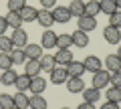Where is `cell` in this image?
I'll list each match as a JSON object with an SVG mask.
<instances>
[{
    "label": "cell",
    "instance_id": "cell-1",
    "mask_svg": "<svg viewBox=\"0 0 121 109\" xmlns=\"http://www.w3.org/2000/svg\"><path fill=\"white\" fill-rule=\"evenodd\" d=\"M109 85H111V73L109 71L99 69L97 73H93V87L95 89L101 91V87H109Z\"/></svg>",
    "mask_w": 121,
    "mask_h": 109
},
{
    "label": "cell",
    "instance_id": "cell-2",
    "mask_svg": "<svg viewBox=\"0 0 121 109\" xmlns=\"http://www.w3.org/2000/svg\"><path fill=\"white\" fill-rule=\"evenodd\" d=\"M51 12H52V18H55V24H56V22H59V24H67V22L73 18V16H71L69 6H55Z\"/></svg>",
    "mask_w": 121,
    "mask_h": 109
},
{
    "label": "cell",
    "instance_id": "cell-3",
    "mask_svg": "<svg viewBox=\"0 0 121 109\" xmlns=\"http://www.w3.org/2000/svg\"><path fill=\"white\" fill-rule=\"evenodd\" d=\"M10 40H12L14 48H24L26 44H28V35H26L24 28H16V31L12 32V36H10Z\"/></svg>",
    "mask_w": 121,
    "mask_h": 109
},
{
    "label": "cell",
    "instance_id": "cell-4",
    "mask_svg": "<svg viewBox=\"0 0 121 109\" xmlns=\"http://www.w3.org/2000/svg\"><path fill=\"white\" fill-rule=\"evenodd\" d=\"M67 79H69V73H67L65 67L56 65L55 69L51 71V83H55V85H63V83H67Z\"/></svg>",
    "mask_w": 121,
    "mask_h": 109
},
{
    "label": "cell",
    "instance_id": "cell-5",
    "mask_svg": "<svg viewBox=\"0 0 121 109\" xmlns=\"http://www.w3.org/2000/svg\"><path fill=\"white\" fill-rule=\"evenodd\" d=\"M56 32H52L51 28H47V31L43 32V36H40V47L43 48H47V51H51V48H55L56 47Z\"/></svg>",
    "mask_w": 121,
    "mask_h": 109
},
{
    "label": "cell",
    "instance_id": "cell-6",
    "mask_svg": "<svg viewBox=\"0 0 121 109\" xmlns=\"http://www.w3.org/2000/svg\"><path fill=\"white\" fill-rule=\"evenodd\" d=\"M103 39L109 44H119L121 43V31L119 28H113V26H105L103 28Z\"/></svg>",
    "mask_w": 121,
    "mask_h": 109
},
{
    "label": "cell",
    "instance_id": "cell-7",
    "mask_svg": "<svg viewBox=\"0 0 121 109\" xmlns=\"http://www.w3.org/2000/svg\"><path fill=\"white\" fill-rule=\"evenodd\" d=\"M77 24H79V31L91 32V31H95V28H97V18L83 14V16H79V22H77Z\"/></svg>",
    "mask_w": 121,
    "mask_h": 109
},
{
    "label": "cell",
    "instance_id": "cell-8",
    "mask_svg": "<svg viewBox=\"0 0 121 109\" xmlns=\"http://www.w3.org/2000/svg\"><path fill=\"white\" fill-rule=\"evenodd\" d=\"M36 22H39L40 26H44V28H51L52 24H55V18H52V12L47 8H40L39 14H36Z\"/></svg>",
    "mask_w": 121,
    "mask_h": 109
},
{
    "label": "cell",
    "instance_id": "cell-9",
    "mask_svg": "<svg viewBox=\"0 0 121 109\" xmlns=\"http://www.w3.org/2000/svg\"><path fill=\"white\" fill-rule=\"evenodd\" d=\"M55 61H56V65H60V67H67L71 61H75L71 48H59V52L55 55Z\"/></svg>",
    "mask_w": 121,
    "mask_h": 109
},
{
    "label": "cell",
    "instance_id": "cell-10",
    "mask_svg": "<svg viewBox=\"0 0 121 109\" xmlns=\"http://www.w3.org/2000/svg\"><path fill=\"white\" fill-rule=\"evenodd\" d=\"M47 89V81H44L43 77H32L30 79V87H28V91H32V95H43V91Z\"/></svg>",
    "mask_w": 121,
    "mask_h": 109
},
{
    "label": "cell",
    "instance_id": "cell-11",
    "mask_svg": "<svg viewBox=\"0 0 121 109\" xmlns=\"http://www.w3.org/2000/svg\"><path fill=\"white\" fill-rule=\"evenodd\" d=\"M65 69H67V73H69V77H83V73H87L85 65L79 63V61H71Z\"/></svg>",
    "mask_w": 121,
    "mask_h": 109
},
{
    "label": "cell",
    "instance_id": "cell-12",
    "mask_svg": "<svg viewBox=\"0 0 121 109\" xmlns=\"http://www.w3.org/2000/svg\"><path fill=\"white\" fill-rule=\"evenodd\" d=\"M83 65H85V69L89 71V73H97V71L101 69V65H103V63H101V59L97 57V55H89V57L83 61Z\"/></svg>",
    "mask_w": 121,
    "mask_h": 109
},
{
    "label": "cell",
    "instance_id": "cell-13",
    "mask_svg": "<svg viewBox=\"0 0 121 109\" xmlns=\"http://www.w3.org/2000/svg\"><path fill=\"white\" fill-rule=\"evenodd\" d=\"M67 89H69V93H83L85 83H83L81 77H69L67 79Z\"/></svg>",
    "mask_w": 121,
    "mask_h": 109
},
{
    "label": "cell",
    "instance_id": "cell-14",
    "mask_svg": "<svg viewBox=\"0 0 121 109\" xmlns=\"http://www.w3.org/2000/svg\"><path fill=\"white\" fill-rule=\"evenodd\" d=\"M40 71H43V69H40V63L36 61V59H28V61L24 63V73L28 75L30 79H32V77H36V75H39Z\"/></svg>",
    "mask_w": 121,
    "mask_h": 109
},
{
    "label": "cell",
    "instance_id": "cell-15",
    "mask_svg": "<svg viewBox=\"0 0 121 109\" xmlns=\"http://www.w3.org/2000/svg\"><path fill=\"white\" fill-rule=\"evenodd\" d=\"M105 67H107V71H111V73L121 71V57H119V55H107V59H105Z\"/></svg>",
    "mask_w": 121,
    "mask_h": 109
},
{
    "label": "cell",
    "instance_id": "cell-16",
    "mask_svg": "<svg viewBox=\"0 0 121 109\" xmlns=\"http://www.w3.org/2000/svg\"><path fill=\"white\" fill-rule=\"evenodd\" d=\"M83 99L87 101V103H97V101L101 99V91L95 87H85L83 89Z\"/></svg>",
    "mask_w": 121,
    "mask_h": 109
},
{
    "label": "cell",
    "instance_id": "cell-17",
    "mask_svg": "<svg viewBox=\"0 0 121 109\" xmlns=\"http://www.w3.org/2000/svg\"><path fill=\"white\" fill-rule=\"evenodd\" d=\"M24 55H26V59H36L39 61L40 57H43V47L40 44H26L24 47Z\"/></svg>",
    "mask_w": 121,
    "mask_h": 109
},
{
    "label": "cell",
    "instance_id": "cell-18",
    "mask_svg": "<svg viewBox=\"0 0 121 109\" xmlns=\"http://www.w3.org/2000/svg\"><path fill=\"white\" fill-rule=\"evenodd\" d=\"M71 36H73V44H75V47H79V48H85L87 44H89V36H87V32L79 31V28Z\"/></svg>",
    "mask_w": 121,
    "mask_h": 109
},
{
    "label": "cell",
    "instance_id": "cell-19",
    "mask_svg": "<svg viewBox=\"0 0 121 109\" xmlns=\"http://www.w3.org/2000/svg\"><path fill=\"white\" fill-rule=\"evenodd\" d=\"M14 107H18V109H28V107H30V97L26 95L24 91H18L16 95H14Z\"/></svg>",
    "mask_w": 121,
    "mask_h": 109
},
{
    "label": "cell",
    "instance_id": "cell-20",
    "mask_svg": "<svg viewBox=\"0 0 121 109\" xmlns=\"http://www.w3.org/2000/svg\"><path fill=\"white\" fill-rule=\"evenodd\" d=\"M18 14H20L22 22H32V20H36V14H39V10H36L35 6H24V8H22Z\"/></svg>",
    "mask_w": 121,
    "mask_h": 109
},
{
    "label": "cell",
    "instance_id": "cell-21",
    "mask_svg": "<svg viewBox=\"0 0 121 109\" xmlns=\"http://www.w3.org/2000/svg\"><path fill=\"white\" fill-rule=\"evenodd\" d=\"M39 63H40V69H43V71H48V73H51V71L56 67L55 55H43V57L39 59Z\"/></svg>",
    "mask_w": 121,
    "mask_h": 109
},
{
    "label": "cell",
    "instance_id": "cell-22",
    "mask_svg": "<svg viewBox=\"0 0 121 109\" xmlns=\"http://www.w3.org/2000/svg\"><path fill=\"white\" fill-rule=\"evenodd\" d=\"M69 10H71V16H83L85 14V2L83 0H71L69 4Z\"/></svg>",
    "mask_w": 121,
    "mask_h": 109
},
{
    "label": "cell",
    "instance_id": "cell-23",
    "mask_svg": "<svg viewBox=\"0 0 121 109\" xmlns=\"http://www.w3.org/2000/svg\"><path fill=\"white\" fill-rule=\"evenodd\" d=\"M6 22H8V26H12L14 31H16V28H22V18H20L18 12L8 10V14H6Z\"/></svg>",
    "mask_w": 121,
    "mask_h": 109
},
{
    "label": "cell",
    "instance_id": "cell-24",
    "mask_svg": "<svg viewBox=\"0 0 121 109\" xmlns=\"http://www.w3.org/2000/svg\"><path fill=\"white\" fill-rule=\"evenodd\" d=\"M99 12H101L99 0H89V2H85V14H87V16L97 18V14H99Z\"/></svg>",
    "mask_w": 121,
    "mask_h": 109
},
{
    "label": "cell",
    "instance_id": "cell-25",
    "mask_svg": "<svg viewBox=\"0 0 121 109\" xmlns=\"http://www.w3.org/2000/svg\"><path fill=\"white\" fill-rule=\"evenodd\" d=\"M16 71H12V69H8V71H2V75H0V83L2 85H14L16 83Z\"/></svg>",
    "mask_w": 121,
    "mask_h": 109
},
{
    "label": "cell",
    "instance_id": "cell-26",
    "mask_svg": "<svg viewBox=\"0 0 121 109\" xmlns=\"http://www.w3.org/2000/svg\"><path fill=\"white\" fill-rule=\"evenodd\" d=\"M99 8H101V12H105L107 16H111L117 10V6H115V0H99Z\"/></svg>",
    "mask_w": 121,
    "mask_h": 109
},
{
    "label": "cell",
    "instance_id": "cell-27",
    "mask_svg": "<svg viewBox=\"0 0 121 109\" xmlns=\"http://www.w3.org/2000/svg\"><path fill=\"white\" fill-rule=\"evenodd\" d=\"M10 57H12V63H14V65H22V63L28 61L26 55H24V48H12V51H10Z\"/></svg>",
    "mask_w": 121,
    "mask_h": 109
},
{
    "label": "cell",
    "instance_id": "cell-28",
    "mask_svg": "<svg viewBox=\"0 0 121 109\" xmlns=\"http://www.w3.org/2000/svg\"><path fill=\"white\" fill-rule=\"evenodd\" d=\"M30 109H48V103L43 95H32L30 99Z\"/></svg>",
    "mask_w": 121,
    "mask_h": 109
},
{
    "label": "cell",
    "instance_id": "cell-29",
    "mask_svg": "<svg viewBox=\"0 0 121 109\" xmlns=\"http://www.w3.org/2000/svg\"><path fill=\"white\" fill-rule=\"evenodd\" d=\"M107 101L121 103V87H107Z\"/></svg>",
    "mask_w": 121,
    "mask_h": 109
},
{
    "label": "cell",
    "instance_id": "cell-30",
    "mask_svg": "<svg viewBox=\"0 0 121 109\" xmlns=\"http://www.w3.org/2000/svg\"><path fill=\"white\" fill-rule=\"evenodd\" d=\"M14 85H16L18 91H28V87H30V77H28L26 73H24V75H18Z\"/></svg>",
    "mask_w": 121,
    "mask_h": 109
},
{
    "label": "cell",
    "instance_id": "cell-31",
    "mask_svg": "<svg viewBox=\"0 0 121 109\" xmlns=\"http://www.w3.org/2000/svg\"><path fill=\"white\" fill-rule=\"evenodd\" d=\"M56 47L59 48H71L73 47V36L71 35H59L56 36Z\"/></svg>",
    "mask_w": 121,
    "mask_h": 109
},
{
    "label": "cell",
    "instance_id": "cell-32",
    "mask_svg": "<svg viewBox=\"0 0 121 109\" xmlns=\"http://www.w3.org/2000/svg\"><path fill=\"white\" fill-rule=\"evenodd\" d=\"M14 107V95L2 93L0 95V109H12Z\"/></svg>",
    "mask_w": 121,
    "mask_h": 109
},
{
    "label": "cell",
    "instance_id": "cell-33",
    "mask_svg": "<svg viewBox=\"0 0 121 109\" xmlns=\"http://www.w3.org/2000/svg\"><path fill=\"white\" fill-rule=\"evenodd\" d=\"M12 57H10V52H0V69L2 71H8L12 69Z\"/></svg>",
    "mask_w": 121,
    "mask_h": 109
},
{
    "label": "cell",
    "instance_id": "cell-34",
    "mask_svg": "<svg viewBox=\"0 0 121 109\" xmlns=\"http://www.w3.org/2000/svg\"><path fill=\"white\" fill-rule=\"evenodd\" d=\"M12 48H14V44H12V40H10V36L0 35V52H10Z\"/></svg>",
    "mask_w": 121,
    "mask_h": 109
},
{
    "label": "cell",
    "instance_id": "cell-35",
    "mask_svg": "<svg viewBox=\"0 0 121 109\" xmlns=\"http://www.w3.org/2000/svg\"><path fill=\"white\" fill-rule=\"evenodd\" d=\"M6 6H8V10H12V12H20L26 6V0H8Z\"/></svg>",
    "mask_w": 121,
    "mask_h": 109
},
{
    "label": "cell",
    "instance_id": "cell-36",
    "mask_svg": "<svg viewBox=\"0 0 121 109\" xmlns=\"http://www.w3.org/2000/svg\"><path fill=\"white\" fill-rule=\"evenodd\" d=\"M109 26H113V28H121V10H115V12L109 16Z\"/></svg>",
    "mask_w": 121,
    "mask_h": 109
},
{
    "label": "cell",
    "instance_id": "cell-37",
    "mask_svg": "<svg viewBox=\"0 0 121 109\" xmlns=\"http://www.w3.org/2000/svg\"><path fill=\"white\" fill-rule=\"evenodd\" d=\"M111 83H113V87H121V71L111 75Z\"/></svg>",
    "mask_w": 121,
    "mask_h": 109
},
{
    "label": "cell",
    "instance_id": "cell-38",
    "mask_svg": "<svg viewBox=\"0 0 121 109\" xmlns=\"http://www.w3.org/2000/svg\"><path fill=\"white\" fill-rule=\"evenodd\" d=\"M40 6L47 8V10H52L56 6V0H40Z\"/></svg>",
    "mask_w": 121,
    "mask_h": 109
},
{
    "label": "cell",
    "instance_id": "cell-39",
    "mask_svg": "<svg viewBox=\"0 0 121 109\" xmlns=\"http://www.w3.org/2000/svg\"><path fill=\"white\" fill-rule=\"evenodd\" d=\"M6 28H8V22H6V16H0V35H4Z\"/></svg>",
    "mask_w": 121,
    "mask_h": 109
},
{
    "label": "cell",
    "instance_id": "cell-40",
    "mask_svg": "<svg viewBox=\"0 0 121 109\" xmlns=\"http://www.w3.org/2000/svg\"><path fill=\"white\" fill-rule=\"evenodd\" d=\"M101 109H119V103H111V101H107V103L101 105Z\"/></svg>",
    "mask_w": 121,
    "mask_h": 109
},
{
    "label": "cell",
    "instance_id": "cell-41",
    "mask_svg": "<svg viewBox=\"0 0 121 109\" xmlns=\"http://www.w3.org/2000/svg\"><path fill=\"white\" fill-rule=\"evenodd\" d=\"M77 109H95V103H87V101H85V103H81Z\"/></svg>",
    "mask_w": 121,
    "mask_h": 109
},
{
    "label": "cell",
    "instance_id": "cell-42",
    "mask_svg": "<svg viewBox=\"0 0 121 109\" xmlns=\"http://www.w3.org/2000/svg\"><path fill=\"white\" fill-rule=\"evenodd\" d=\"M115 6H117V10H121V0H115Z\"/></svg>",
    "mask_w": 121,
    "mask_h": 109
},
{
    "label": "cell",
    "instance_id": "cell-43",
    "mask_svg": "<svg viewBox=\"0 0 121 109\" xmlns=\"http://www.w3.org/2000/svg\"><path fill=\"white\" fill-rule=\"evenodd\" d=\"M117 55H119V57H121V44H119V51H117Z\"/></svg>",
    "mask_w": 121,
    "mask_h": 109
},
{
    "label": "cell",
    "instance_id": "cell-44",
    "mask_svg": "<svg viewBox=\"0 0 121 109\" xmlns=\"http://www.w3.org/2000/svg\"><path fill=\"white\" fill-rule=\"evenodd\" d=\"M63 109H71V107H63Z\"/></svg>",
    "mask_w": 121,
    "mask_h": 109
},
{
    "label": "cell",
    "instance_id": "cell-45",
    "mask_svg": "<svg viewBox=\"0 0 121 109\" xmlns=\"http://www.w3.org/2000/svg\"><path fill=\"white\" fill-rule=\"evenodd\" d=\"M12 109H18V107H12Z\"/></svg>",
    "mask_w": 121,
    "mask_h": 109
},
{
    "label": "cell",
    "instance_id": "cell-46",
    "mask_svg": "<svg viewBox=\"0 0 121 109\" xmlns=\"http://www.w3.org/2000/svg\"><path fill=\"white\" fill-rule=\"evenodd\" d=\"M28 109H30V107H28Z\"/></svg>",
    "mask_w": 121,
    "mask_h": 109
},
{
    "label": "cell",
    "instance_id": "cell-47",
    "mask_svg": "<svg viewBox=\"0 0 121 109\" xmlns=\"http://www.w3.org/2000/svg\"><path fill=\"white\" fill-rule=\"evenodd\" d=\"M119 109H121V107H119Z\"/></svg>",
    "mask_w": 121,
    "mask_h": 109
}]
</instances>
